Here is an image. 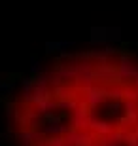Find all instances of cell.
Segmentation results:
<instances>
[{"instance_id":"1","label":"cell","mask_w":138,"mask_h":146,"mask_svg":"<svg viewBox=\"0 0 138 146\" xmlns=\"http://www.w3.org/2000/svg\"><path fill=\"white\" fill-rule=\"evenodd\" d=\"M11 89H13V84H11V82H2V84H0V91L8 93V91H11Z\"/></svg>"}]
</instances>
